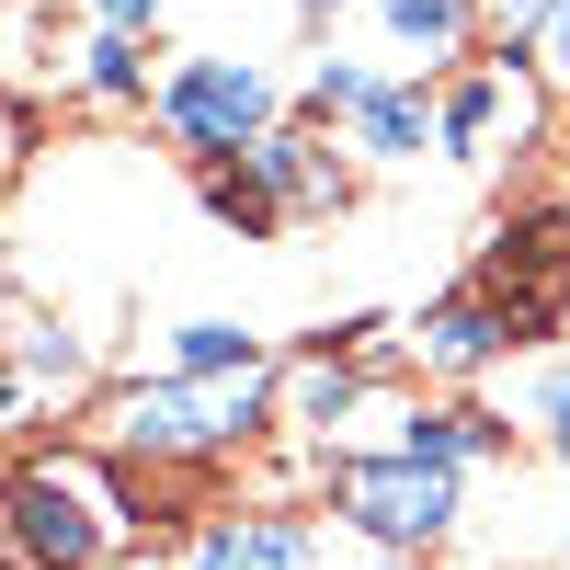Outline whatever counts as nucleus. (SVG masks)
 Segmentation results:
<instances>
[{
  "label": "nucleus",
  "mask_w": 570,
  "mask_h": 570,
  "mask_svg": "<svg viewBox=\"0 0 570 570\" xmlns=\"http://www.w3.org/2000/svg\"><path fill=\"white\" fill-rule=\"evenodd\" d=\"M195 548L217 570H320L331 559L320 513H297V502H217L206 525H195Z\"/></svg>",
  "instance_id": "nucleus-13"
},
{
  "label": "nucleus",
  "mask_w": 570,
  "mask_h": 570,
  "mask_svg": "<svg viewBox=\"0 0 570 570\" xmlns=\"http://www.w3.org/2000/svg\"><path fill=\"white\" fill-rule=\"evenodd\" d=\"M80 400H91V331H69L58 308H0V422L80 411Z\"/></svg>",
  "instance_id": "nucleus-7"
},
{
  "label": "nucleus",
  "mask_w": 570,
  "mask_h": 570,
  "mask_svg": "<svg viewBox=\"0 0 570 570\" xmlns=\"http://www.w3.org/2000/svg\"><path fill=\"white\" fill-rule=\"evenodd\" d=\"M400 354H411V376H445V389H468V376H491V365L525 354V320H513L491 285H445L434 308L400 320Z\"/></svg>",
  "instance_id": "nucleus-6"
},
{
  "label": "nucleus",
  "mask_w": 570,
  "mask_h": 570,
  "mask_svg": "<svg viewBox=\"0 0 570 570\" xmlns=\"http://www.w3.org/2000/svg\"><path fill=\"white\" fill-rule=\"evenodd\" d=\"M206 217H217V228H240V240H274V228H285V206L263 195L240 160H228V171H206Z\"/></svg>",
  "instance_id": "nucleus-18"
},
{
  "label": "nucleus",
  "mask_w": 570,
  "mask_h": 570,
  "mask_svg": "<svg viewBox=\"0 0 570 570\" xmlns=\"http://www.w3.org/2000/svg\"><path fill=\"white\" fill-rule=\"evenodd\" d=\"M285 434V365H252V376H126V389L91 400V434L126 480H195V468H228Z\"/></svg>",
  "instance_id": "nucleus-1"
},
{
  "label": "nucleus",
  "mask_w": 570,
  "mask_h": 570,
  "mask_svg": "<svg viewBox=\"0 0 570 570\" xmlns=\"http://www.w3.org/2000/svg\"><path fill=\"white\" fill-rule=\"evenodd\" d=\"M252 365H274L252 320H171V343H160V376H252Z\"/></svg>",
  "instance_id": "nucleus-16"
},
{
  "label": "nucleus",
  "mask_w": 570,
  "mask_h": 570,
  "mask_svg": "<svg viewBox=\"0 0 570 570\" xmlns=\"http://www.w3.org/2000/svg\"><path fill=\"white\" fill-rule=\"evenodd\" d=\"M365 23H376V58H400V80H456L468 46L491 35L480 0H365Z\"/></svg>",
  "instance_id": "nucleus-12"
},
{
  "label": "nucleus",
  "mask_w": 570,
  "mask_h": 570,
  "mask_svg": "<svg viewBox=\"0 0 570 570\" xmlns=\"http://www.w3.org/2000/svg\"><path fill=\"white\" fill-rule=\"evenodd\" d=\"M559 548H570V525H559Z\"/></svg>",
  "instance_id": "nucleus-27"
},
{
  "label": "nucleus",
  "mask_w": 570,
  "mask_h": 570,
  "mask_svg": "<svg viewBox=\"0 0 570 570\" xmlns=\"http://www.w3.org/2000/svg\"><path fill=\"white\" fill-rule=\"evenodd\" d=\"M537 58H548V80H559V91H570V12H559V23H548V46H537Z\"/></svg>",
  "instance_id": "nucleus-24"
},
{
  "label": "nucleus",
  "mask_w": 570,
  "mask_h": 570,
  "mask_svg": "<svg viewBox=\"0 0 570 570\" xmlns=\"http://www.w3.org/2000/svg\"><path fill=\"white\" fill-rule=\"evenodd\" d=\"M559 217H570V171H559Z\"/></svg>",
  "instance_id": "nucleus-26"
},
{
  "label": "nucleus",
  "mask_w": 570,
  "mask_h": 570,
  "mask_svg": "<svg viewBox=\"0 0 570 570\" xmlns=\"http://www.w3.org/2000/svg\"><path fill=\"white\" fill-rule=\"evenodd\" d=\"M537 137H548V80L525 58L491 46V58H468L456 80H434V149L445 160H502V149L525 160Z\"/></svg>",
  "instance_id": "nucleus-5"
},
{
  "label": "nucleus",
  "mask_w": 570,
  "mask_h": 570,
  "mask_svg": "<svg viewBox=\"0 0 570 570\" xmlns=\"http://www.w3.org/2000/svg\"><path fill=\"white\" fill-rule=\"evenodd\" d=\"M80 12L104 23V35H160V12H171V0H80Z\"/></svg>",
  "instance_id": "nucleus-21"
},
{
  "label": "nucleus",
  "mask_w": 570,
  "mask_h": 570,
  "mask_svg": "<svg viewBox=\"0 0 570 570\" xmlns=\"http://www.w3.org/2000/svg\"><path fill=\"white\" fill-rule=\"evenodd\" d=\"M480 12H491V46H502V58H537L570 0H480Z\"/></svg>",
  "instance_id": "nucleus-20"
},
{
  "label": "nucleus",
  "mask_w": 570,
  "mask_h": 570,
  "mask_svg": "<svg viewBox=\"0 0 570 570\" xmlns=\"http://www.w3.org/2000/svg\"><path fill=\"white\" fill-rule=\"evenodd\" d=\"M343 149L376 160V171H411L422 149H434V80H400V69H389V80L365 91V115L343 126Z\"/></svg>",
  "instance_id": "nucleus-14"
},
{
  "label": "nucleus",
  "mask_w": 570,
  "mask_h": 570,
  "mask_svg": "<svg viewBox=\"0 0 570 570\" xmlns=\"http://www.w3.org/2000/svg\"><path fill=\"white\" fill-rule=\"evenodd\" d=\"M171 570H206V559H195V548H183V559H171Z\"/></svg>",
  "instance_id": "nucleus-25"
},
{
  "label": "nucleus",
  "mask_w": 570,
  "mask_h": 570,
  "mask_svg": "<svg viewBox=\"0 0 570 570\" xmlns=\"http://www.w3.org/2000/svg\"><path fill=\"white\" fill-rule=\"evenodd\" d=\"M23 149H35V126H23V104H0V195H12V171H23Z\"/></svg>",
  "instance_id": "nucleus-22"
},
{
  "label": "nucleus",
  "mask_w": 570,
  "mask_h": 570,
  "mask_svg": "<svg viewBox=\"0 0 570 570\" xmlns=\"http://www.w3.org/2000/svg\"><path fill=\"white\" fill-rule=\"evenodd\" d=\"M285 12H297L308 35H331V23H343V12H365V0H285Z\"/></svg>",
  "instance_id": "nucleus-23"
},
{
  "label": "nucleus",
  "mask_w": 570,
  "mask_h": 570,
  "mask_svg": "<svg viewBox=\"0 0 570 570\" xmlns=\"http://www.w3.org/2000/svg\"><path fill=\"white\" fill-rule=\"evenodd\" d=\"M149 115H160V137H171L195 171H228V160H252L297 104H285V80L252 58V46H195V58L160 69V104H149Z\"/></svg>",
  "instance_id": "nucleus-4"
},
{
  "label": "nucleus",
  "mask_w": 570,
  "mask_h": 570,
  "mask_svg": "<svg viewBox=\"0 0 570 570\" xmlns=\"http://www.w3.org/2000/svg\"><path fill=\"white\" fill-rule=\"evenodd\" d=\"M80 104H104V115H149V104H160L149 35H104V23H91V35H80Z\"/></svg>",
  "instance_id": "nucleus-15"
},
{
  "label": "nucleus",
  "mask_w": 570,
  "mask_h": 570,
  "mask_svg": "<svg viewBox=\"0 0 570 570\" xmlns=\"http://www.w3.org/2000/svg\"><path fill=\"white\" fill-rule=\"evenodd\" d=\"M513 422H525V434L570 468V365H537V376H525V411H513Z\"/></svg>",
  "instance_id": "nucleus-19"
},
{
  "label": "nucleus",
  "mask_w": 570,
  "mask_h": 570,
  "mask_svg": "<svg viewBox=\"0 0 570 570\" xmlns=\"http://www.w3.org/2000/svg\"><path fill=\"white\" fill-rule=\"evenodd\" d=\"M376 80H389L376 58H343V46H331V58H308V80H297V115H308V126H354Z\"/></svg>",
  "instance_id": "nucleus-17"
},
{
  "label": "nucleus",
  "mask_w": 570,
  "mask_h": 570,
  "mask_svg": "<svg viewBox=\"0 0 570 570\" xmlns=\"http://www.w3.org/2000/svg\"><path fill=\"white\" fill-rule=\"evenodd\" d=\"M389 456H422V468H445V480H480V468L513 456V411H491V400H400L389 411Z\"/></svg>",
  "instance_id": "nucleus-10"
},
{
  "label": "nucleus",
  "mask_w": 570,
  "mask_h": 570,
  "mask_svg": "<svg viewBox=\"0 0 570 570\" xmlns=\"http://www.w3.org/2000/svg\"><path fill=\"white\" fill-rule=\"evenodd\" d=\"M240 171L285 206V228H297V217H343V206H354V149H343V126H308V115H285Z\"/></svg>",
  "instance_id": "nucleus-9"
},
{
  "label": "nucleus",
  "mask_w": 570,
  "mask_h": 570,
  "mask_svg": "<svg viewBox=\"0 0 570 570\" xmlns=\"http://www.w3.org/2000/svg\"><path fill=\"white\" fill-rule=\"evenodd\" d=\"M320 502H331V525L365 537L376 559H445L468 537V480H445V468H422V456H389V445H343Z\"/></svg>",
  "instance_id": "nucleus-3"
},
{
  "label": "nucleus",
  "mask_w": 570,
  "mask_h": 570,
  "mask_svg": "<svg viewBox=\"0 0 570 570\" xmlns=\"http://www.w3.org/2000/svg\"><path fill=\"white\" fill-rule=\"evenodd\" d=\"M137 502L149 491H137L104 445H35V456L0 468V559L12 570H115L160 525V513H137Z\"/></svg>",
  "instance_id": "nucleus-2"
},
{
  "label": "nucleus",
  "mask_w": 570,
  "mask_h": 570,
  "mask_svg": "<svg viewBox=\"0 0 570 570\" xmlns=\"http://www.w3.org/2000/svg\"><path fill=\"white\" fill-rule=\"evenodd\" d=\"M468 285H491V297L525 320V343H548V320L570 308V217H559V206H537L525 228H502Z\"/></svg>",
  "instance_id": "nucleus-8"
},
{
  "label": "nucleus",
  "mask_w": 570,
  "mask_h": 570,
  "mask_svg": "<svg viewBox=\"0 0 570 570\" xmlns=\"http://www.w3.org/2000/svg\"><path fill=\"white\" fill-rule=\"evenodd\" d=\"M376 411V365H354V354H331V343H308L297 365H285V445H308V456H343V434Z\"/></svg>",
  "instance_id": "nucleus-11"
}]
</instances>
